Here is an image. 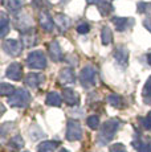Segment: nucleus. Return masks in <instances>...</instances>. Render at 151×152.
<instances>
[{"instance_id": "nucleus-14", "label": "nucleus", "mask_w": 151, "mask_h": 152, "mask_svg": "<svg viewBox=\"0 0 151 152\" xmlns=\"http://www.w3.org/2000/svg\"><path fill=\"white\" fill-rule=\"evenodd\" d=\"M110 152H127V151L123 144L118 143V144H113L111 147H110Z\"/></svg>"}, {"instance_id": "nucleus-1", "label": "nucleus", "mask_w": 151, "mask_h": 152, "mask_svg": "<svg viewBox=\"0 0 151 152\" xmlns=\"http://www.w3.org/2000/svg\"><path fill=\"white\" fill-rule=\"evenodd\" d=\"M118 128H119V122L117 121V119H110V121H107L105 124L102 126V128H101V132H100V142L102 143V144H106V143H109L110 140L114 138L115 132L118 131Z\"/></svg>"}, {"instance_id": "nucleus-11", "label": "nucleus", "mask_w": 151, "mask_h": 152, "mask_svg": "<svg viewBox=\"0 0 151 152\" xmlns=\"http://www.w3.org/2000/svg\"><path fill=\"white\" fill-rule=\"evenodd\" d=\"M86 123H88L89 127L94 130V128H97L98 124H100V118H98L97 115H92V116H89V118H88Z\"/></svg>"}, {"instance_id": "nucleus-4", "label": "nucleus", "mask_w": 151, "mask_h": 152, "mask_svg": "<svg viewBox=\"0 0 151 152\" xmlns=\"http://www.w3.org/2000/svg\"><path fill=\"white\" fill-rule=\"evenodd\" d=\"M28 64H29V66L32 68H37V69H43L45 66V57L43 53H40V52H33L29 58H28Z\"/></svg>"}, {"instance_id": "nucleus-6", "label": "nucleus", "mask_w": 151, "mask_h": 152, "mask_svg": "<svg viewBox=\"0 0 151 152\" xmlns=\"http://www.w3.org/2000/svg\"><path fill=\"white\" fill-rule=\"evenodd\" d=\"M64 101L68 104H77L78 103V95L73 90H65L64 91Z\"/></svg>"}, {"instance_id": "nucleus-3", "label": "nucleus", "mask_w": 151, "mask_h": 152, "mask_svg": "<svg viewBox=\"0 0 151 152\" xmlns=\"http://www.w3.org/2000/svg\"><path fill=\"white\" fill-rule=\"evenodd\" d=\"M28 102H29V95L24 90H19L12 95V98H10V103L16 107H25Z\"/></svg>"}, {"instance_id": "nucleus-17", "label": "nucleus", "mask_w": 151, "mask_h": 152, "mask_svg": "<svg viewBox=\"0 0 151 152\" xmlns=\"http://www.w3.org/2000/svg\"><path fill=\"white\" fill-rule=\"evenodd\" d=\"M13 90V87L11 85H1V93L3 94H10Z\"/></svg>"}, {"instance_id": "nucleus-9", "label": "nucleus", "mask_w": 151, "mask_h": 152, "mask_svg": "<svg viewBox=\"0 0 151 152\" xmlns=\"http://www.w3.org/2000/svg\"><path fill=\"white\" fill-rule=\"evenodd\" d=\"M93 74L94 73L92 72L90 69H84V72H82V74H81V80H82V83H84V86L85 85H88V83H90L92 82V80H93Z\"/></svg>"}, {"instance_id": "nucleus-7", "label": "nucleus", "mask_w": 151, "mask_h": 152, "mask_svg": "<svg viewBox=\"0 0 151 152\" xmlns=\"http://www.w3.org/2000/svg\"><path fill=\"white\" fill-rule=\"evenodd\" d=\"M20 75H21V68L17 64H13V65L10 66L8 69V77L13 78V80H19Z\"/></svg>"}, {"instance_id": "nucleus-8", "label": "nucleus", "mask_w": 151, "mask_h": 152, "mask_svg": "<svg viewBox=\"0 0 151 152\" xmlns=\"http://www.w3.org/2000/svg\"><path fill=\"white\" fill-rule=\"evenodd\" d=\"M46 103L48 104H52V106H60L61 103V98L57 93H51L46 98Z\"/></svg>"}, {"instance_id": "nucleus-2", "label": "nucleus", "mask_w": 151, "mask_h": 152, "mask_svg": "<svg viewBox=\"0 0 151 152\" xmlns=\"http://www.w3.org/2000/svg\"><path fill=\"white\" fill-rule=\"evenodd\" d=\"M82 136V130L77 121L68 122V131H66V139L68 140H78Z\"/></svg>"}, {"instance_id": "nucleus-13", "label": "nucleus", "mask_w": 151, "mask_h": 152, "mask_svg": "<svg viewBox=\"0 0 151 152\" xmlns=\"http://www.w3.org/2000/svg\"><path fill=\"white\" fill-rule=\"evenodd\" d=\"M107 101H109V103H111L113 106L121 107V98L118 97V95H110V97L107 98Z\"/></svg>"}, {"instance_id": "nucleus-19", "label": "nucleus", "mask_w": 151, "mask_h": 152, "mask_svg": "<svg viewBox=\"0 0 151 152\" xmlns=\"http://www.w3.org/2000/svg\"><path fill=\"white\" fill-rule=\"evenodd\" d=\"M60 152H69V151H68V150H65V148H64V150H61Z\"/></svg>"}, {"instance_id": "nucleus-10", "label": "nucleus", "mask_w": 151, "mask_h": 152, "mask_svg": "<svg viewBox=\"0 0 151 152\" xmlns=\"http://www.w3.org/2000/svg\"><path fill=\"white\" fill-rule=\"evenodd\" d=\"M23 145H24V142H23V139L20 138V136H15V138H12L10 142V147L15 148V150L23 148Z\"/></svg>"}, {"instance_id": "nucleus-5", "label": "nucleus", "mask_w": 151, "mask_h": 152, "mask_svg": "<svg viewBox=\"0 0 151 152\" xmlns=\"http://www.w3.org/2000/svg\"><path fill=\"white\" fill-rule=\"evenodd\" d=\"M57 145H59L57 142H43L41 144H39L37 151L39 152H53L56 150Z\"/></svg>"}, {"instance_id": "nucleus-15", "label": "nucleus", "mask_w": 151, "mask_h": 152, "mask_svg": "<svg viewBox=\"0 0 151 152\" xmlns=\"http://www.w3.org/2000/svg\"><path fill=\"white\" fill-rule=\"evenodd\" d=\"M102 37H103V42L105 44H109L110 41H111V33H110L109 28H103Z\"/></svg>"}, {"instance_id": "nucleus-18", "label": "nucleus", "mask_w": 151, "mask_h": 152, "mask_svg": "<svg viewBox=\"0 0 151 152\" xmlns=\"http://www.w3.org/2000/svg\"><path fill=\"white\" fill-rule=\"evenodd\" d=\"M88 31H89L88 24H84V25H81V27H78V32H80V33H84V32H88Z\"/></svg>"}, {"instance_id": "nucleus-12", "label": "nucleus", "mask_w": 151, "mask_h": 152, "mask_svg": "<svg viewBox=\"0 0 151 152\" xmlns=\"http://www.w3.org/2000/svg\"><path fill=\"white\" fill-rule=\"evenodd\" d=\"M143 97L146 102H151V78H150V82L146 85V87L143 90Z\"/></svg>"}, {"instance_id": "nucleus-16", "label": "nucleus", "mask_w": 151, "mask_h": 152, "mask_svg": "<svg viewBox=\"0 0 151 152\" xmlns=\"http://www.w3.org/2000/svg\"><path fill=\"white\" fill-rule=\"evenodd\" d=\"M142 123H143V127L144 128H147V130L151 131V113L144 119H142Z\"/></svg>"}]
</instances>
